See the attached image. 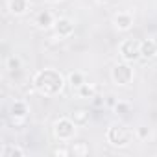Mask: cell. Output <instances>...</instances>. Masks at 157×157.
Returning a JSON list of instances; mask_svg holds the SVG:
<instances>
[{
	"mask_svg": "<svg viewBox=\"0 0 157 157\" xmlns=\"http://www.w3.org/2000/svg\"><path fill=\"white\" fill-rule=\"evenodd\" d=\"M33 87L39 94L43 96H56L63 91L65 87V78L59 70L56 68H43L33 76Z\"/></svg>",
	"mask_w": 157,
	"mask_h": 157,
	"instance_id": "6da1fadb",
	"label": "cell"
},
{
	"mask_svg": "<svg viewBox=\"0 0 157 157\" xmlns=\"http://www.w3.org/2000/svg\"><path fill=\"white\" fill-rule=\"evenodd\" d=\"M105 139L113 148H128L133 140V131L124 124H111L107 128Z\"/></svg>",
	"mask_w": 157,
	"mask_h": 157,
	"instance_id": "7a4b0ae2",
	"label": "cell"
},
{
	"mask_svg": "<svg viewBox=\"0 0 157 157\" xmlns=\"http://www.w3.org/2000/svg\"><path fill=\"white\" fill-rule=\"evenodd\" d=\"M76 129H78V126H76V122H74L70 117H61V118L56 120V124H54V135H56V139L61 140V142L72 140L74 135H76Z\"/></svg>",
	"mask_w": 157,
	"mask_h": 157,
	"instance_id": "3957f363",
	"label": "cell"
},
{
	"mask_svg": "<svg viewBox=\"0 0 157 157\" xmlns=\"http://www.w3.org/2000/svg\"><path fill=\"white\" fill-rule=\"evenodd\" d=\"M133 67L128 63V61H124V63H117L113 68H111V78H113V82L117 83V85H129L131 82H133Z\"/></svg>",
	"mask_w": 157,
	"mask_h": 157,
	"instance_id": "277c9868",
	"label": "cell"
},
{
	"mask_svg": "<svg viewBox=\"0 0 157 157\" xmlns=\"http://www.w3.org/2000/svg\"><path fill=\"white\" fill-rule=\"evenodd\" d=\"M118 54L128 63H133V61L140 59V41H137V39H126V41H122L120 46H118Z\"/></svg>",
	"mask_w": 157,
	"mask_h": 157,
	"instance_id": "5b68a950",
	"label": "cell"
},
{
	"mask_svg": "<svg viewBox=\"0 0 157 157\" xmlns=\"http://www.w3.org/2000/svg\"><path fill=\"white\" fill-rule=\"evenodd\" d=\"M54 32H56L57 37H68V35L74 33V22L67 17H59V19H56Z\"/></svg>",
	"mask_w": 157,
	"mask_h": 157,
	"instance_id": "8992f818",
	"label": "cell"
},
{
	"mask_svg": "<svg viewBox=\"0 0 157 157\" xmlns=\"http://www.w3.org/2000/svg\"><path fill=\"white\" fill-rule=\"evenodd\" d=\"M30 113V107L24 100H15L11 105H10V115L13 120H24Z\"/></svg>",
	"mask_w": 157,
	"mask_h": 157,
	"instance_id": "52a82bcc",
	"label": "cell"
},
{
	"mask_svg": "<svg viewBox=\"0 0 157 157\" xmlns=\"http://www.w3.org/2000/svg\"><path fill=\"white\" fill-rule=\"evenodd\" d=\"M35 24H37L41 30H48V28H54L56 19H54L52 11H48V10H41V11L35 15Z\"/></svg>",
	"mask_w": 157,
	"mask_h": 157,
	"instance_id": "ba28073f",
	"label": "cell"
},
{
	"mask_svg": "<svg viewBox=\"0 0 157 157\" xmlns=\"http://www.w3.org/2000/svg\"><path fill=\"white\" fill-rule=\"evenodd\" d=\"M115 26H117L120 32H128V30H131V26H133V15L128 13V11H120V13H117V15H115Z\"/></svg>",
	"mask_w": 157,
	"mask_h": 157,
	"instance_id": "9c48e42d",
	"label": "cell"
},
{
	"mask_svg": "<svg viewBox=\"0 0 157 157\" xmlns=\"http://www.w3.org/2000/svg\"><path fill=\"white\" fill-rule=\"evenodd\" d=\"M157 56V44L153 39H144L140 41V57L142 59H153Z\"/></svg>",
	"mask_w": 157,
	"mask_h": 157,
	"instance_id": "30bf717a",
	"label": "cell"
},
{
	"mask_svg": "<svg viewBox=\"0 0 157 157\" xmlns=\"http://www.w3.org/2000/svg\"><path fill=\"white\" fill-rule=\"evenodd\" d=\"M70 118L76 122L78 128H82V126H87V124H89V120H91V113H89V109L80 107V109H74V111H72Z\"/></svg>",
	"mask_w": 157,
	"mask_h": 157,
	"instance_id": "8fae6325",
	"label": "cell"
},
{
	"mask_svg": "<svg viewBox=\"0 0 157 157\" xmlns=\"http://www.w3.org/2000/svg\"><path fill=\"white\" fill-rule=\"evenodd\" d=\"M28 0H10L8 2V10H10V13L11 15H15V17H21V15H24L26 11H28Z\"/></svg>",
	"mask_w": 157,
	"mask_h": 157,
	"instance_id": "7c38bea8",
	"label": "cell"
},
{
	"mask_svg": "<svg viewBox=\"0 0 157 157\" xmlns=\"http://www.w3.org/2000/svg\"><path fill=\"white\" fill-rule=\"evenodd\" d=\"M76 91H78V96L83 98V100H93V98L98 94L96 85H94V83H89V82H85L80 89H76Z\"/></svg>",
	"mask_w": 157,
	"mask_h": 157,
	"instance_id": "4fadbf2b",
	"label": "cell"
},
{
	"mask_svg": "<svg viewBox=\"0 0 157 157\" xmlns=\"http://www.w3.org/2000/svg\"><path fill=\"white\" fill-rule=\"evenodd\" d=\"M0 157H24V150L21 146L6 144L2 150H0Z\"/></svg>",
	"mask_w": 157,
	"mask_h": 157,
	"instance_id": "5bb4252c",
	"label": "cell"
},
{
	"mask_svg": "<svg viewBox=\"0 0 157 157\" xmlns=\"http://www.w3.org/2000/svg\"><path fill=\"white\" fill-rule=\"evenodd\" d=\"M85 82H87V80H85V74H83V72H78V70H76V72H70V74H68V83H70L72 89H80Z\"/></svg>",
	"mask_w": 157,
	"mask_h": 157,
	"instance_id": "9a60e30c",
	"label": "cell"
},
{
	"mask_svg": "<svg viewBox=\"0 0 157 157\" xmlns=\"http://www.w3.org/2000/svg\"><path fill=\"white\" fill-rule=\"evenodd\" d=\"M70 155H74V157H85V155H89V146L85 142H72L70 144Z\"/></svg>",
	"mask_w": 157,
	"mask_h": 157,
	"instance_id": "2e32d148",
	"label": "cell"
},
{
	"mask_svg": "<svg viewBox=\"0 0 157 157\" xmlns=\"http://www.w3.org/2000/svg\"><path fill=\"white\" fill-rule=\"evenodd\" d=\"M6 68H8L11 74H15V72H19V70L22 68V63H21V59H19L17 56H10V57L6 59Z\"/></svg>",
	"mask_w": 157,
	"mask_h": 157,
	"instance_id": "e0dca14e",
	"label": "cell"
},
{
	"mask_svg": "<svg viewBox=\"0 0 157 157\" xmlns=\"http://www.w3.org/2000/svg\"><path fill=\"white\" fill-rule=\"evenodd\" d=\"M113 111H115L117 115H128V113L131 111V104H129V102H122V100H118L117 105L113 107Z\"/></svg>",
	"mask_w": 157,
	"mask_h": 157,
	"instance_id": "ac0fdd59",
	"label": "cell"
},
{
	"mask_svg": "<svg viewBox=\"0 0 157 157\" xmlns=\"http://www.w3.org/2000/svg\"><path fill=\"white\" fill-rule=\"evenodd\" d=\"M135 135H137L139 139H148V137H150V128H146V126H139L137 131H135Z\"/></svg>",
	"mask_w": 157,
	"mask_h": 157,
	"instance_id": "d6986e66",
	"label": "cell"
},
{
	"mask_svg": "<svg viewBox=\"0 0 157 157\" xmlns=\"http://www.w3.org/2000/svg\"><path fill=\"white\" fill-rule=\"evenodd\" d=\"M54 155L68 157V155H70V148H67V146H57V148H54Z\"/></svg>",
	"mask_w": 157,
	"mask_h": 157,
	"instance_id": "ffe728a7",
	"label": "cell"
},
{
	"mask_svg": "<svg viewBox=\"0 0 157 157\" xmlns=\"http://www.w3.org/2000/svg\"><path fill=\"white\" fill-rule=\"evenodd\" d=\"M117 102H118V98H117L115 94H107V96H105V105H107V107H115Z\"/></svg>",
	"mask_w": 157,
	"mask_h": 157,
	"instance_id": "44dd1931",
	"label": "cell"
},
{
	"mask_svg": "<svg viewBox=\"0 0 157 157\" xmlns=\"http://www.w3.org/2000/svg\"><path fill=\"white\" fill-rule=\"evenodd\" d=\"M91 102H93L96 107H100V105H105V98H104V96H98V94H96V96H94Z\"/></svg>",
	"mask_w": 157,
	"mask_h": 157,
	"instance_id": "7402d4cb",
	"label": "cell"
},
{
	"mask_svg": "<svg viewBox=\"0 0 157 157\" xmlns=\"http://www.w3.org/2000/svg\"><path fill=\"white\" fill-rule=\"evenodd\" d=\"M98 4H107V2H111V0H96Z\"/></svg>",
	"mask_w": 157,
	"mask_h": 157,
	"instance_id": "603a6c76",
	"label": "cell"
},
{
	"mask_svg": "<svg viewBox=\"0 0 157 157\" xmlns=\"http://www.w3.org/2000/svg\"><path fill=\"white\" fill-rule=\"evenodd\" d=\"M48 2H59V0H48Z\"/></svg>",
	"mask_w": 157,
	"mask_h": 157,
	"instance_id": "cb8c5ba5",
	"label": "cell"
},
{
	"mask_svg": "<svg viewBox=\"0 0 157 157\" xmlns=\"http://www.w3.org/2000/svg\"><path fill=\"white\" fill-rule=\"evenodd\" d=\"M153 41H155V44H157V37H155V39H153Z\"/></svg>",
	"mask_w": 157,
	"mask_h": 157,
	"instance_id": "d4e9b609",
	"label": "cell"
}]
</instances>
